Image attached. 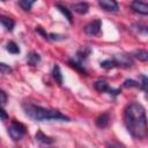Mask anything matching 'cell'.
I'll return each mask as SVG.
<instances>
[{"instance_id":"cell-3","label":"cell","mask_w":148,"mask_h":148,"mask_svg":"<svg viewBox=\"0 0 148 148\" xmlns=\"http://www.w3.org/2000/svg\"><path fill=\"white\" fill-rule=\"evenodd\" d=\"M25 133H27L25 126L22 123H18L16 120H13L8 127V134L13 141H20L24 136Z\"/></svg>"},{"instance_id":"cell-26","label":"cell","mask_w":148,"mask_h":148,"mask_svg":"<svg viewBox=\"0 0 148 148\" xmlns=\"http://www.w3.org/2000/svg\"><path fill=\"white\" fill-rule=\"evenodd\" d=\"M36 31H37V34H39V35H42L43 36V38H45V39H47L49 40V34L42 28V27H36Z\"/></svg>"},{"instance_id":"cell-6","label":"cell","mask_w":148,"mask_h":148,"mask_svg":"<svg viewBox=\"0 0 148 148\" xmlns=\"http://www.w3.org/2000/svg\"><path fill=\"white\" fill-rule=\"evenodd\" d=\"M131 9L141 15L148 14V5L145 0H133L131 2Z\"/></svg>"},{"instance_id":"cell-11","label":"cell","mask_w":148,"mask_h":148,"mask_svg":"<svg viewBox=\"0 0 148 148\" xmlns=\"http://www.w3.org/2000/svg\"><path fill=\"white\" fill-rule=\"evenodd\" d=\"M91 53V49L89 46H83L82 49H80L77 52H76V58L79 60V62L83 64V61H86L89 57V54Z\"/></svg>"},{"instance_id":"cell-16","label":"cell","mask_w":148,"mask_h":148,"mask_svg":"<svg viewBox=\"0 0 148 148\" xmlns=\"http://www.w3.org/2000/svg\"><path fill=\"white\" fill-rule=\"evenodd\" d=\"M52 76H53V79L56 80V82H57L59 86L62 84V74H61V71H60L59 65H57V64L53 66V69H52Z\"/></svg>"},{"instance_id":"cell-27","label":"cell","mask_w":148,"mask_h":148,"mask_svg":"<svg viewBox=\"0 0 148 148\" xmlns=\"http://www.w3.org/2000/svg\"><path fill=\"white\" fill-rule=\"evenodd\" d=\"M141 79H142V82H141V84H140L139 88H141V89L146 92V91H147V83H148L147 76H146V75H141Z\"/></svg>"},{"instance_id":"cell-24","label":"cell","mask_w":148,"mask_h":148,"mask_svg":"<svg viewBox=\"0 0 148 148\" xmlns=\"http://www.w3.org/2000/svg\"><path fill=\"white\" fill-rule=\"evenodd\" d=\"M49 39L59 42V40H64V39H66V36H62V35H59V34H49Z\"/></svg>"},{"instance_id":"cell-19","label":"cell","mask_w":148,"mask_h":148,"mask_svg":"<svg viewBox=\"0 0 148 148\" xmlns=\"http://www.w3.org/2000/svg\"><path fill=\"white\" fill-rule=\"evenodd\" d=\"M6 50H7L9 53H12V54H17V53H20V47H18V45H17L15 42H13V40H10V42L7 43Z\"/></svg>"},{"instance_id":"cell-13","label":"cell","mask_w":148,"mask_h":148,"mask_svg":"<svg viewBox=\"0 0 148 148\" xmlns=\"http://www.w3.org/2000/svg\"><path fill=\"white\" fill-rule=\"evenodd\" d=\"M40 61V56L37 52H30L27 57V64L30 66H37Z\"/></svg>"},{"instance_id":"cell-28","label":"cell","mask_w":148,"mask_h":148,"mask_svg":"<svg viewBox=\"0 0 148 148\" xmlns=\"http://www.w3.org/2000/svg\"><path fill=\"white\" fill-rule=\"evenodd\" d=\"M7 119H8V113L0 106V120L5 121V120H7Z\"/></svg>"},{"instance_id":"cell-14","label":"cell","mask_w":148,"mask_h":148,"mask_svg":"<svg viewBox=\"0 0 148 148\" xmlns=\"http://www.w3.org/2000/svg\"><path fill=\"white\" fill-rule=\"evenodd\" d=\"M56 7L61 12L62 15H65V17L67 18V21L72 24V23H73V15H72V12H71L67 7H65L64 5H61V3H56Z\"/></svg>"},{"instance_id":"cell-4","label":"cell","mask_w":148,"mask_h":148,"mask_svg":"<svg viewBox=\"0 0 148 148\" xmlns=\"http://www.w3.org/2000/svg\"><path fill=\"white\" fill-rule=\"evenodd\" d=\"M113 61L116 62L117 67H123V68H130L134 65V60L132 58V56L126 54V53H120V54H116L113 56Z\"/></svg>"},{"instance_id":"cell-18","label":"cell","mask_w":148,"mask_h":148,"mask_svg":"<svg viewBox=\"0 0 148 148\" xmlns=\"http://www.w3.org/2000/svg\"><path fill=\"white\" fill-rule=\"evenodd\" d=\"M37 0H18V6L24 10V12H29L32 7V5L36 2Z\"/></svg>"},{"instance_id":"cell-8","label":"cell","mask_w":148,"mask_h":148,"mask_svg":"<svg viewBox=\"0 0 148 148\" xmlns=\"http://www.w3.org/2000/svg\"><path fill=\"white\" fill-rule=\"evenodd\" d=\"M35 140L40 145H52L56 142L54 138H51L49 135H45L42 131H37L35 134Z\"/></svg>"},{"instance_id":"cell-29","label":"cell","mask_w":148,"mask_h":148,"mask_svg":"<svg viewBox=\"0 0 148 148\" xmlns=\"http://www.w3.org/2000/svg\"><path fill=\"white\" fill-rule=\"evenodd\" d=\"M106 92H108V94H110V95L117 96V95H119V94L121 92V90H120V89H113V88H109Z\"/></svg>"},{"instance_id":"cell-15","label":"cell","mask_w":148,"mask_h":148,"mask_svg":"<svg viewBox=\"0 0 148 148\" xmlns=\"http://www.w3.org/2000/svg\"><path fill=\"white\" fill-rule=\"evenodd\" d=\"M94 87H95V89H96L97 91H99V92H106L108 89L110 88V87H109V83H108L105 80H102V79L95 81Z\"/></svg>"},{"instance_id":"cell-25","label":"cell","mask_w":148,"mask_h":148,"mask_svg":"<svg viewBox=\"0 0 148 148\" xmlns=\"http://www.w3.org/2000/svg\"><path fill=\"white\" fill-rule=\"evenodd\" d=\"M7 98H8L7 92L5 90L0 89V105H5L7 103Z\"/></svg>"},{"instance_id":"cell-9","label":"cell","mask_w":148,"mask_h":148,"mask_svg":"<svg viewBox=\"0 0 148 148\" xmlns=\"http://www.w3.org/2000/svg\"><path fill=\"white\" fill-rule=\"evenodd\" d=\"M72 9H73L75 13L80 14V15H84V14H87V13L89 12V5H88V2L81 1V2L74 3V5L72 6Z\"/></svg>"},{"instance_id":"cell-1","label":"cell","mask_w":148,"mask_h":148,"mask_svg":"<svg viewBox=\"0 0 148 148\" xmlns=\"http://www.w3.org/2000/svg\"><path fill=\"white\" fill-rule=\"evenodd\" d=\"M124 124L132 138L145 139L147 136V117L143 105L138 102L130 103L124 111Z\"/></svg>"},{"instance_id":"cell-2","label":"cell","mask_w":148,"mask_h":148,"mask_svg":"<svg viewBox=\"0 0 148 148\" xmlns=\"http://www.w3.org/2000/svg\"><path fill=\"white\" fill-rule=\"evenodd\" d=\"M22 109L27 117L35 121H44V120H58V121H71V118L61 113L56 109H47L34 103H24Z\"/></svg>"},{"instance_id":"cell-12","label":"cell","mask_w":148,"mask_h":148,"mask_svg":"<svg viewBox=\"0 0 148 148\" xmlns=\"http://www.w3.org/2000/svg\"><path fill=\"white\" fill-rule=\"evenodd\" d=\"M0 23L6 28L7 31H13L14 25H15L14 20L10 18L9 16H6V15H0Z\"/></svg>"},{"instance_id":"cell-20","label":"cell","mask_w":148,"mask_h":148,"mask_svg":"<svg viewBox=\"0 0 148 148\" xmlns=\"http://www.w3.org/2000/svg\"><path fill=\"white\" fill-rule=\"evenodd\" d=\"M134 57L141 61H147L148 60V52L146 50H138L134 52Z\"/></svg>"},{"instance_id":"cell-5","label":"cell","mask_w":148,"mask_h":148,"mask_svg":"<svg viewBox=\"0 0 148 148\" xmlns=\"http://www.w3.org/2000/svg\"><path fill=\"white\" fill-rule=\"evenodd\" d=\"M101 28H102V22L101 20H95V21H91L89 22L86 27H84V32L89 36H96L99 34L101 31Z\"/></svg>"},{"instance_id":"cell-22","label":"cell","mask_w":148,"mask_h":148,"mask_svg":"<svg viewBox=\"0 0 148 148\" xmlns=\"http://www.w3.org/2000/svg\"><path fill=\"white\" fill-rule=\"evenodd\" d=\"M124 87L126 88H139L140 87V82L132 80V79H127L124 81Z\"/></svg>"},{"instance_id":"cell-17","label":"cell","mask_w":148,"mask_h":148,"mask_svg":"<svg viewBox=\"0 0 148 148\" xmlns=\"http://www.w3.org/2000/svg\"><path fill=\"white\" fill-rule=\"evenodd\" d=\"M68 65L72 67V68H74V69H76L79 73H81V74H83V75H87L88 74V72L86 71V68H84V66L81 64V62H77V61H74V60H68Z\"/></svg>"},{"instance_id":"cell-21","label":"cell","mask_w":148,"mask_h":148,"mask_svg":"<svg viewBox=\"0 0 148 148\" xmlns=\"http://www.w3.org/2000/svg\"><path fill=\"white\" fill-rule=\"evenodd\" d=\"M101 67L105 68V69H111V68H114L117 66H116V62L113 61V59H106V60L101 62Z\"/></svg>"},{"instance_id":"cell-30","label":"cell","mask_w":148,"mask_h":148,"mask_svg":"<svg viewBox=\"0 0 148 148\" xmlns=\"http://www.w3.org/2000/svg\"><path fill=\"white\" fill-rule=\"evenodd\" d=\"M2 1H6V0H2Z\"/></svg>"},{"instance_id":"cell-23","label":"cell","mask_w":148,"mask_h":148,"mask_svg":"<svg viewBox=\"0 0 148 148\" xmlns=\"http://www.w3.org/2000/svg\"><path fill=\"white\" fill-rule=\"evenodd\" d=\"M0 72L2 74H10L13 72V68L5 62H0Z\"/></svg>"},{"instance_id":"cell-10","label":"cell","mask_w":148,"mask_h":148,"mask_svg":"<svg viewBox=\"0 0 148 148\" xmlns=\"http://www.w3.org/2000/svg\"><path fill=\"white\" fill-rule=\"evenodd\" d=\"M96 126L99 127V128H105L109 126V123H110V116L108 112L105 113H102L99 114L97 118H96Z\"/></svg>"},{"instance_id":"cell-7","label":"cell","mask_w":148,"mask_h":148,"mask_svg":"<svg viewBox=\"0 0 148 148\" xmlns=\"http://www.w3.org/2000/svg\"><path fill=\"white\" fill-rule=\"evenodd\" d=\"M98 6L103 10L111 12V13H117L119 9L118 2L116 0H98Z\"/></svg>"}]
</instances>
